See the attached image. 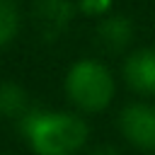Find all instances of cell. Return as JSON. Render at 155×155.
I'll use <instances>...</instances> for the list:
<instances>
[{
	"label": "cell",
	"instance_id": "obj_6",
	"mask_svg": "<svg viewBox=\"0 0 155 155\" xmlns=\"http://www.w3.org/2000/svg\"><path fill=\"white\" fill-rule=\"evenodd\" d=\"M97 34H99V41L109 51H121L131 41L133 27H131V22L126 17H107V19H102Z\"/></svg>",
	"mask_w": 155,
	"mask_h": 155
},
{
	"label": "cell",
	"instance_id": "obj_1",
	"mask_svg": "<svg viewBox=\"0 0 155 155\" xmlns=\"http://www.w3.org/2000/svg\"><path fill=\"white\" fill-rule=\"evenodd\" d=\"M19 131L36 155H75L90 136L82 116L31 107L19 119Z\"/></svg>",
	"mask_w": 155,
	"mask_h": 155
},
{
	"label": "cell",
	"instance_id": "obj_7",
	"mask_svg": "<svg viewBox=\"0 0 155 155\" xmlns=\"http://www.w3.org/2000/svg\"><path fill=\"white\" fill-rule=\"evenodd\" d=\"M29 94L24 92L22 85L17 82H0V114L22 119L29 111Z\"/></svg>",
	"mask_w": 155,
	"mask_h": 155
},
{
	"label": "cell",
	"instance_id": "obj_8",
	"mask_svg": "<svg viewBox=\"0 0 155 155\" xmlns=\"http://www.w3.org/2000/svg\"><path fill=\"white\" fill-rule=\"evenodd\" d=\"M19 31V10L15 0H0V48L12 44Z\"/></svg>",
	"mask_w": 155,
	"mask_h": 155
},
{
	"label": "cell",
	"instance_id": "obj_2",
	"mask_svg": "<svg viewBox=\"0 0 155 155\" xmlns=\"http://www.w3.org/2000/svg\"><path fill=\"white\" fill-rule=\"evenodd\" d=\"M116 85L111 70L92 58H82L70 65L65 75V94L68 99L87 114L104 111L114 99Z\"/></svg>",
	"mask_w": 155,
	"mask_h": 155
},
{
	"label": "cell",
	"instance_id": "obj_5",
	"mask_svg": "<svg viewBox=\"0 0 155 155\" xmlns=\"http://www.w3.org/2000/svg\"><path fill=\"white\" fill-rule=\"evenodd\" d=\"M73 17V7L68 0H36V22L46 39L58 36Z\"/></svg>",
	"mask_w": 155,
	"mask_h": 155
},
{
	"label": "cell",
	"instance_id": "obj_3",
	"mask_svg": "<svg viewBox=\"0 0 155 155\" xmlns=\"http://www.w3.org/2000/svg\"><path fill=\"white\" fill-rule=\"evenodd\" d=\"M121 136L138 150L155 153V104L133 102L119 111Z\"/></svg>",
	"mask_w": 155,
	"mask_h": 155
},
{
	"label": "cell",
	"instance_id": "obj_9",
	"mask_svg": "<svg viewBox=\"0 0 155 155\" xmlns=\"http://www.w3.org/2000/svg\"><path fill=\"white\" fill-rule=\"evenodd\" d=\"M78 7L85 12V15H92V17H102L111 10V0H80Z\"/></svg>",
	"mask_w": 155,
	"mask_h": 155
},
{
	"label": "cell",
	"instance_id": "obj_10",
	"mask_svg": "<svg viewBox=\"0 0 155 155\" xmlns=\"http://www.w3.org/2000/svg\"><path fill=\"white\" fill-rule=\"evenodd\" d=\"M87 155H119V150H116V148H111V145H99V148L90 150Z\"/></svg>",
	"mask_w": 155,
	"mask_h": 155
},
{
	"label": "cell",
	"instance_id": "obj_4",
	"mask_svg": "<svg viewBox=\"0 0 155 155\" xmlns=\"http://www.w3.org/2000/svg\"><path fill=\"white\" fill-rule=\"evenodd\" d=\"M124 80L138 94L155 97V48H138L124 63Z\"/></svg>",
	"mask_w": 155,
	"mask_h": 155
},
{
	"label": "cell",
	"instance_id": "obj_11",
	"mask_svg": "<svg viewBox=\"0 0 155 155\" xmlns=\"http://www.w3.org/2000/svg\"><path fill=\"white\" fill-rule=\"evenodd\" d=\"M0 155H2V153H0Z\"/></svg>",
	"mask_w": 155,
	"mask_h": 155
}]
</instances>
